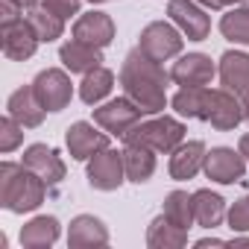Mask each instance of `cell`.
<instances>
[{"label": "cell", "instance_id": "6da1fadb", "mask_svg": "<svg viewBox=\"0 0 249 249\" xmlns=\"http://www.w3.org/2000/svg\"><path fill=\"white\" fill-rule=\"evenodd\" d=\"M117 79L123 85V94L144 114H161L164 106L170 103V97H167V85L173 82L170 71H164V65L156 62L153 56H147L141 47L126 53Z\"/></svg>", "mask_w": 249, "mask_h": 249}, {"label": "cell", "instance_id": "7a4b0ae2", "mask_svg": "<svg viewBox=\"0 0 249 249\" xmlns=\"http://www.w3.org/2000/svg\"><path fill=\"white\" fill-rule=\"evenodd\" d=\"M50 185L24 167V161H3L0 164V205L12 214H30L47 199Z\"/></svg>", "mask_w": 249, "mask_h": 249}, {"label": "cell", "instance_id": "3957f363", "mask_svg": "<svg viewBox=\"0 0 249 249\" xmlns=\"http://www.w3.org/2000/svg\"><path fill=\"white\" fill-rule=\"evenodd\" d=\"M185 123L182 117H170V114H147L141 117L135 126L123 135V144H141L150 147L153 153H164L170 156L182 141H185Z\"/></svg>", "mask_w": 249, "mask_h": 249}, {"label": "cell", "instance_id": "277c9868", "mask_svg": "<svg viewBox=\"0 0 249 249\" xmlns=\"http://www.w3.org/2000/svg\"><path fill=\"white\" fill-rule=\"evenodd\" d=\"M138 47L147 53V56H153L156 62H170V59H176V56H182V47H185V36H182V30L167 18V21H150L144 30H141V36H138Z\"/></svg>", "mask_w": 249, "mask_h": 249}, {"label": "cell", "instance_id": "5b68a950", "mask_svg": "<svg viewBox=\"0 0 249 249\" xmlns=\"http://www.w3.org/2000/svg\"><path fill=\"white\" fill-rule=\"evenodd\" d=\"M85 179L94 191L100 194H111L126 182V167H123V150L106 147L100 153H94L85 161Z\"/></svg>", "mask_w": 249, "mask_h": 249}, {"label": "cell", "instance_id": "8992f818", "mask_svg": "<svg viewBox=\"0 0 249 249\" xmlns=\"http://www.w3.org/2000/svg\"><path fill=\"white\" fill-rule=\"evenodd\" d=\"M141 117H147V114H144L126 94L111 97V100L94 106V123H97L100 129H106L111 138H123Z\"/></svg>", "mask_w": 249, "mask_h": 249}, {"label": "cell", "instance_id": "52a82bcc", "mask_svg": "<svg viewBox=\"0 0 249 249\" xmlns=\"http://www.w3.org/2000/svg\"><path fill=\"white\" fill-rule=\"evenodd\" d=\"M33 91L38 97V103L56 114V111H65L73 100V82H71V71L65 68H44L36 73L33 79Z\"/></svg>", "mask_w": 249, "mask_h": 249}, {"label": "cell", "instance_id": "ba28073f", "mask_svg": "<svg viewBox=\"0 0 249 249\" xmlns=\"http://www.w3.org/2000/svg\"><path fill=\"white\" fill-rule=\"evenodd\" d=\"M167 18L188 41H205L211 36V15L196 0H167Z\"/></svg>", "mask_w": 249, "mask_h": 249}, {"label": "cell", "instance_id": "9c48e42d", "mask_svg": "<svg viewBox=\"0 0 249 249\" xmlns=\"http://www.w3.org/2000/svg\"><path fill=\"white\" fill-rule=\"evenodd\" d=\"M108 138L111 135L106 129H100L94 120H76V123H71V126L65 129V147H68L73 161H88L94 153L111 147Z\"/></svg>", "mask_w": 249, "mask_h": 249}, {"label": "cell", "instance_id": "30bf717a", "mask_svg": "<svg viewBox=\"0 0 249 249\" xmlns=\"http://www.w3.org/2000/svg\"><path fill=\"white\" fill-rule=\"evenodd\" d=\"M246 159L240 156V150L234 147H211L205 153V179L217 182V185H234L246 176Z\"/></svg>", "mask_w": 249, "mask_h": 249}, {"label": "cell", "instance_id": "8fae6325", "mask_svg": "<svg viewBox=\"0 0 249 249\" xmlns=\"http://www.w3.org/2000/svg\"><path fill=\"white\" fill-rule=\"evenodd\" d=\"M217 76V62L208 53H182L176 56V62L170 65V79L185 88V85H211V79Z\"/></svg>", "mask_w": 249, "mask_h": 249}, {"label": "cell", "instance_id": "7c38bea8", "mask_svg": "<svg viewBox=\"0 0 249 249\" xmlns=\"http://www.w3.org/2000/svg\"><path fill=\"white\" fill-rule=\"evenodd\" d=\"M205 123H211V129L217 132H234L243 123V100L226 88H211Z\"/></svg>", "mask_w": 249, "mask_h": 249}, {"label": "cell", "instance_id": "4fadbf2b", "mask_svg": "<svg viewBox=\"0 0 249 249\" xmlns=\"http://www.w3.org/2000/svg\"><path fill=\"white\" fill-rule=\"evenodd\" d=\"M38 44H41V41H38V36H36L33 27H30L27 12H24L21 21L0 27V47H3V56L12 59V62H27V59H33L36 50H38Z\"/></svg>", "mask_w": 249, "mask_h": 249}, {"label": "cell", "instance_id": "5bb4252c", "mask_svg": "<svg viewBox=\"0 0 249 249\" xmlns=\"http://www.w3.org/2000/svg\"><path fill=\"white\" fill-rule=\"evenodd\" d=\"M217 79H220V88L246 100L249 97V53L246 50H226L217 59Z\"/></svg>", "mask_w": 249, "mask_h": 249}, {"label": "cell", "instance_id": "9a60e30c", "mask_svg": "<svg viewBox=\"0 0 249 249\" xmlns=\"http://www.w3.org/2000/svg\"><path fill=\"white\" fill-rule=\"evenodd\" d=\"M21 161H24V167H30L33 173H38L50 188L62 185V179H65V173H68L65 159L59 156V150H56V147H47V144H30V147L24 150Z\"/></svg>", "mask_w": 249, "mask_h": 249}, {"label": "cell", "instance_id": "2e32d148", "mask_svg": "<svg viewBox=\"0 0 249 249\" xmlns=\"http://www.w3.org/2000/svg\"><path fill=\"white\" fill-rule=\"evenodd\" d=\"M73 38L91 44V47H100L106 50L111 41H114V21L108 12H100V9H91V12H82L76 21H73V30H71Z\"/></svg>", "mask_w": 249, "mask_h": 249}, {"label": "cell", "instance_id": "e0dca14e", "mask_svg": "<svg viewBox=\"0 0 249 249\" xmlns=\"http://www.w3.org/2000/svg\"><path fill=\"white\" fill-rule=\"evenodd\" d=\"M6 114H12L24 129H38L41 123H44L47 108L38 103V97H36V91H33V82L15 88V91L9 94V100H6Z\"/></svg>", "mask_w": 249, "mask_h": 249}, {"label": "cell", "instance_id": "ac0fdd59", "mask_svg": "<svg viewBox=\"0 0 249 249\" xmlns=\"http://www.w3.org/2000/svg\"><path fill=\"white\" fill-rule=\"evenodd\" d=\"M205 153H208V147H205L202 141H182V144L170 153V161H167L170 179L188 182V179H194L196 173H202V167H205Z\"/></svg>", "mask_w": 249, "mask_h": 249}, {"label": "cell", "instance_id": "d6986e66", "mask_svg": "<svg viewBox=\"0 0 249 249\" xmlns=\"http://www.w3.org/2000/svg\"><path fill=\"white\" fill-rule=\"evenodd\" d=\"M59 62L71 73H88V71H94V68L103 65V50L91 47V44H85L79 38H68L59 47Z\"/></svg>", "mask_w": 249, "mask_h": 249}, {"label": "cell", "instance_id": "ffe728a7", "mask_svg": "<svg viewBox=\"0 0 249 249\" xmlns=\"http://www.w3.org/2000/svg\"><path fill=\"white\" fill-rule=\"evenodd\" d=\"M59 237H62V223L53 214H38V217L27 220L21 226V234H18L21 246H27V249H47Z\"/></svg>", "mask_w": 249, "mask_h": 249}, {"label": "cell", "instance_id": "44dd1931", "mask_svg": "<svg viewBox=\"0 0 249 249\" xmlns=\"http://www.w3.org/2000/svg\"><path fill=\"white\" fill-rule=\"evenodd\" d=\"M208 100H211V88L208 85H185L170 97V108L179 117L188 120H205L208 114Z\"/></svg>", "mask_w": 249, "mask_h": 249}, {"label": "cell", "instance_id": "7402d4cb", "mask_svg": "<svg viewBox=\"0 0 249 249\" xmlns=\"http://www.w3.org/2000/svg\"><path fill=\"white\" fill-rule=\"evenodd\" d=\"M108 229L94 214H76L68 226V246H106Z\"/></svg>", "mask_w": 249, "mask_h": 249}, {"label": "cell", "instance_id": "603a6c76", "mask_svg": "<svg viewBox=\"0 0 249 249\" xmlns=\"http://www.w3.org/2000/svg\"><path fill=\"white\" fill-rule=\"evenodd\" d=\"M226 214H229V205H226V199L217 191H211V188L194 191V217H196V226L217 229V226H223Z\"/></svg>", "mask_w": 249, "mask_h": 249}, {"label": "cell", "instance_id": "cb8c5ba5", "mask_svg": "<svg viewBox=\"0 0 249 249\" xmlns=\"http://www.w3.org/2000/svg\"><path fill=\"white\" fill-rule=\"evenodd\" d=\"M147 246L150 249H182V246H188V229H182L170 217L159 214L147 226Z\"/></svg>", "mask_w": 249, "mask_h": 249}, {"label": "cell", "instance_id": "d4e9b609", "mask_svg": "<svg viewBox=\"0 0 249 249\" xmlns=\"http://www.w3.org/2000/svg\"><path fill=\"white\" fill-rule=\"evenodd\" d=\"M156 156L150 147H141V144H123V167H126V182H135V185H144L153 179L156 173Z\"/></svg>", "mask_w": 249, "mask_h": 249}, {"label": "cell", "instance_id": "484cf974", "mask_svg": "<svg viewBox=\"0 0 249 249\" xmlns=\"http://www.w3.org/2000/svg\"><path fill=\"white\" fill-rule=\"evenodd\" d=\"M111 88H114V71H108L106 65H100V68L82 73V82H79V100H82L85 106H100V103L108 100Z\"/></svg>", "mask_w": 249, "mask_h": 249}, {"label": "cell", "instance_id": "4316f807", "mask_svg": "<svg viewBox=\"0 0 249 249\" xmlns=\"http://www.w3.org/2000/svg\"><path fill=\"white\" fill-rule=\"evenodd\" d=\"M27 21H30L33 33L38 36L41 44H53V41H59L65 36V21L59 15H53L50 9H44L41 3L33 6V9H27Z\"/></svg>", "mask_w": 249, "mask_h": 249}, {"label": "cell", "instance_id": "83f0119b", "mask_svg": "<svg viewBox=\"0 0 249 249\" xmlns=\"http://www.w3.org/2000/svg\"><path fill=\"white\" fill-rule=\"evenodd\" d=\"M220 33L226 41L249 47V6H231L226 9V15L220 18Z\"/></svg>", "mask_w": 249, "mask_h": 249}, {"label": "cell", "instance_id": "f1b7e54d", "mask_svg": "<svg viewBox=\"0 0 249 249\" xmlns=\"http://www.w3.org/2000/svg\"><path fill=\"white\" fill-rule=\"evenodd\" d=\"M161 214L164 217H170L176 226H182V229H191L194 223H196V217H194V194H188V191H170L167 196H164V202H161Z\"/></svg>", "mask_w": 249, "mask_h": 249}, {"label": "cell", "instance_id": "f546056e", "mask_svg": "<svg viewBox=\"0 0 249 249\" xmlns=\"http://www.w3.org/2000/svg\"><path fill=\"white\" fill-rule=\"evenodd\" d=\"M21 144H24V126H21L12 114H6L3 120H0V153L9 156V153H15Z\"/></svg>", "mask_w": 249, "mask_h": 249}, {"label": "cell", "instance_id": "4dcf8cb0", "mask_svg": "<svg viewBox=\"0 0 249 249\" xmlns=\"http://www.w3.org/2000/svg\"><path fill=\"white\" fill-rule=\"evenodd\" d=\"M226 223L234 234L240 231H249V194H243L240 199H234L229 205V214H226Z\"/></svg>", "mask_w": 249, "mask_h": 249}, {"label": "cell", "instance_id": "1f68e13d", "mask_svg": "<svg viewBox=\"0 0 249 249\" xmlns=\"http://www.w3.org/2000/svg\"><path fill=\"white\" fill-rule=\"evenodd\" d=\"M41 6L50 9L53 15H59L62 21H71V18H79L82 0H41Z\"/></svg>", "mask_w": 249, "mask_h": 249}, {"label": "cell", "instance_id": "d6a6232c", "mask_svg": "<svg viewBox=\"0 0 249 249\" xmlns=\"http://www.w3.org/2000/svg\"><path fill=\"white\" fill-rule=\"evenodd\" d=\"M196 3H202L205 9H214V12H220V9H231V6H240L243 0H196Z\"/></svg>", "mask_w": 249, "mask_h": 249}, {"label": "cell", "instance_id": "836d02e7", "mask_svg": "<svg viewBox=\"0 0 249 249\" xmlns=\"http://www.w3.org/2000/svg\"><path fill=\"white\" fill-rule=\"evenodd\" d=\"M229 240H220V237H199L194 246H199V249H205V246H226Z\"/></svg>", "mask_w": 249, "mask_h": 249}, {"label": "cell", "instance_id": "e575fe53", "mask_svg": "<svg viewBox=\"0 0 249 249\" xmlns=\"http://www.w3.org/2000/svg\"><path fill=\"white\" fill-rule=\"evenodd\" d=\"M237 150H240V156H243V159H246V164H249V132L237 138Z\"/></svg>", "mask_w": 249, "mask_h": 249}, {"label": "cell", "instance_id": "d590c367", "mask_svg": "<svg viewBox=\"0 0 249 249\" xmlns=\"http://www.w3.org/2000/svg\"><path fill=\"white\" fill-rule=\"evenodd\" d=\"M12 3H18V6H21V9L27 12V9H33V6H38L41 0H12Z\"/></svg>", "mask_w": 249, "mask_h": 249}, {"label": "cell", "instance_id": "8d00e7d4", "mask_svg": "<svg viewBox=\"0 0 249 249\" xmlns=\"http://www.w3.org/2000/svg\"><path fill=\"white\" fill-rule=\"evenodd\" d=\"M229 243H231V246H240V243H249V237H240V234H234Z\"/></svg>", "mask_w": 249, "mask_h": 249}, {"label": "cell", "instance_id": "74e56055", "mask_svg": "<svg viewBox=\"0 0 249 249\" xmlns=\"http://www.w3.org/2000/svg\"><path fill=\"white\" fill-rule=\"evenodd\" d=\"M243 120H246V123H249V97H246V100H243Z\"/></svg>", "mask_w": 249, "mask_h": 249}, {"label": "cell", "instance_id": "f35d334b", "mask_svg": "<svg viewBox=\"0 0 249 249\" xmlns=\"http://www.w3.org/2000/svg\"><path fill=\"white\" fill-rule=\"evenodd\" d=\"M88 3H94V6H100V3H108V0H88Z\"/></svg>", "mask_w": 249, "mask_h": 249}, {"label": "cell", "instance_id": "ab89813d", "mask_svg": "<svg viewBox=\"0 0 249 249\" xmlns=\"http://www.w3.org/2000/svg\"><path fill=\"white\" fill-rule=\"evenodd\" d=\"M243 6H249V0H243Z\"/></svg>", "mask_w": 249, "mask_h": 249}]
</instances>
